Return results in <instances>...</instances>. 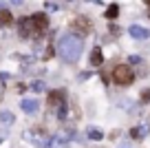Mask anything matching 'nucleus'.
Listing matches in <instances>:
<instances>
[{
	"label": "nucleus",
	"mask_w": 150,
	"mask_h": 148,
	"mask_svg": "<svg viewBox=\"0 0 150 148\" xmlns=\"http://www.w3.org/2000/svg\"><path fill=\"white\" fill-rule=\"evenodd\" d=\"M57 49H60V56L64 58L66 62H75L82 56V49H84V40L73 33H64L57 42Z\"/></svg>",
	"instance_id": "f257e3e1"
},
{
	"label": "nucleus",
	"mask_w": 150,
	"mask_h": 148,
	"mask_svg": "<svg viewBox=\"0 0 150 148\" xmlns=\"http://www.w3.org/2000/svg\"><path fill=\"white\" fill-rule=\"evenodd\" d=\"M112 80L117 84H122V86H128V84L135 80V73H132V69L128 64H117L112 69Z\"/></svg>",
	"instance_id": "f03ea898"
},
{
	"label": "nucleus",
	"mask_w": 150,
	"mask_h": 148,
	"mask_svg": "<svg viewBox=\"0 0 150 148\" xmlns=\"http://www.w3.org/2000/svg\"><path fill=\"white\" fill-rule=\"evenodd\" d=\"M47 102H49V106H53V108H64L66 93L62 91V88H57V91H51V93L47 95Z\"/></svg>",
	"instance_id": "7ed1b4c3"
},
{
	"label": "nucleus",
	"mask_w": 150,
	"mask_h": 148,
	"mask_svg": "<svg viewBox=\"0 0 150 148\" xmlns=\"http://www.w3.org/2000/svg\"><path fill=\"white\" fill-rule=\"evenodd\" d=\"M31 24H33V31H35V33L47 31V27H49L47 14H33V16H31Z\"/></svg>",
	"instance_id": "20e7f679"
},
{
	"label": "nucleus",
	"mask_w": 150,
	"mask_h": 148,
	"mask_svg": "<svg viewBox=\"0 0 150 148\" xmlns=\"http://www.w3.org/2000/svg\"><path fill=\"white\" fill-rule=\"evenodd\" d=\"M71 27H73V31L82 33V36L91 33V22H88V18H84V16H80V18H75L73 22H71Z\"/></svg>",
	"instance_id": "39448f33"
},
{
	"label": "nucleus",
	"mask_w": 150,
	"mask_h": 148,
	"mask_svg": "<svg viewBox=\"0 0 150 148\" xmlns=\"http://www.w3.org/2000/svg\"><path fill=\"white\" fill-rule=\"evenodd\" d=\"M24 137H27V139H31V142H33V146H38V148H53L51 144H49V139L44 137V135L35 133V130H31V133H24Z\"/></svg>",
	"instance_id": "423d86ee"
},
{
	"label": "nucleus",
	"mask_w": 150,
	"mask_h": 148,
	"mask_svg": "<svg viewBox=\"0 0 150 148\" xmlns=\"http://www.w3.org/2000/svg\"><path fill=\"white\" fill-rule=\"evenodd\" d=\"M128 31H130V36L137 38V40H148V38H150V31H148V29H144V27H139V24H132Z\"/></svg>",
	"instance_id": "0eeeda50"
},
{
	"label": "nucleus",
	"mask_w": 150,
	"mask_h": 148,
	"mask_svg": "<svg viewBox=\"0 0 150 148\" xmlns=\"http://www.w3.org/2000/svg\"><path fill=\"white\" fill-rule=\"evenodd\" d=\"M33 24H31V18H22L20 20V36L22 38H31L33 36Z\"/></svg>",
	"instance_id": "6e6552de"
},
{
	"label": "nucleus",
	"mask_w": 150,
	"mask_h": 148,
	"mask_svg": "<svg viewBox=\"0 0 150 148\" xmlns=\"http://www.w3.org/2000/svg\"><path fill=\"white\" fill-rule=\"evenodd\" d=\"M102 62H104V53H102V49H99V46H95L93 53H91V64H93V66H99Z\"/></svg>",
	"instance_id": "1a4fd4ad"
},
{
	"label": "nucleus",
	"mask_w": 150,
	"mask_h": 148,
	"mask_svg": "<svg viewBox=\"0 0 150 148\" xmlns=\"http://www.w3.org/2000/svg\"><path fill=\"white\" fill-rule=\"evenodd\" d=\"M20 106H22L24 113H35L40 104H38V100H22V104H20Z\"/></svg>",
	"instance_id": "9d476101"
},
{
	"label": "nucleus",
	"mask_w": 150,
	"mask_h": 148,
	"mask_svg": "<svg viewBox=\"0 0 150 148\" xmlns=\"http://www.w3.org/2000/svg\"><path fill=\"white\" fill-rule=\"evenodd\" d=\"M11 22H13V16H11V11L2 9V11H0V27H9Z\"/></svg>",
	"instance_id": "9b49d317"
},
{
	"label": "nucleus",
	"mask_w": 150,
	"mask_h": 148,
	"mask_svg": "<svg viewBox=\"0 0 150 148\" xmlns=\"http://www.w3.org/2000/svg\"><path fill=\"white\" fill-rule=\"evenodd\" d=\"M117 14H119V7H117V5H110V7L106 9V18H108V20H112Z\"/></svg>",
	"instance_id": "f8f14e48"
},
{
	"label": "nucleus",
	"mask_w": 150,
	"mask_h": 148,
	"mask_svg": "<svg viewBox=\"0 0 150 148\" xmlns=\"http://www.w3.org/2000/svg\"><path fill=\"white\" fill-rule=\"evenodd\" d=\"M0 120L9 124V122H13V115H11V113H0Z\"/></svg>",
	"instance_id": "ddd939ff"
},
{
	"label": "nucleus",
	"mask_w": 150,
	"mask_h": 148,
	"mask_svg": "<svg viewBox=\"0 0 150 148\" xmlns=\"http://www.w3.org/2000/svg\"><path fill=\"white\" fill-rule=\"evenodd\" d=\"M88 137H91V139H102V133H99V130H91Z\"/></svg>",
	"instance_id": "4468645a"
},
{
	"label": "nucleus",
	"mask_w": 150,
	"mask_h": 148,
	"mask_svg": "<svg viewBox=\"0 0 150 148\" xmlns=\"http://www.w3.org/2000/svg\"><path fill=\"white\" fill-rule=\"evenodd\" d=\"M33 91H44V82H33Z\"/></svg>",
	"instance_id": "2eb2a0df"
},
{
	"label": "nucleus",
	"mask_w": 150,
	"mask_h": 148,
	"mask_svg": "<svg viewBox=\"0 0 150 148\" xmlns=\"http://www.w3.org/2000/svg\"><path fill=\"white\" fill-rule=\"evenodd\" d=\"M144 133H146V128H137V130H132L130 135H132V137H141Z\"/></svg>",
	"instance_id": "dca6fc26"
},
{
	"label": "nucleus",
	"mask_w": 150,
	"mask_h": 148,
	"mask_svg": "<svg viewBox=\"0 0 150 148\" xmlns=\"http://www.w3.org/2000/svg\"><path fill=\"white\" fill-rule=\"evenodd\" d=\"M141 100H144V102H150V91H144V93H141Z\"/></svg>",
	"instance_id": "f3484780"
},
{
	"label": "nucleus",
	"mask_w": 150,
	"mask_h": 148,
	"mask_svg": "<svg viewBox=\"0 0 150 148\" xmlns=\"http://www.w3.org/2000/svg\"><path fill=\"white\" fill-rule=\"evenodd\" d=\"M13 5H22V0H13Z\"/></svg>",
	"instance_id": "a211bd4d"
},
{
	"label": "nucleus",
	"mask_w": 150,
	"mask_h": 148,
	"mask_svg": "<svg viewBox=\"0 0 150 148\" xmlns=\"http://www.w3.org/2000/svg\"><path fill=\"white\" fill-rule=\"evenodd\" d=\"M144 2H146V5H148V7H150V0H144Z\"/></svg>",
	"instance_id": "6ab92c4d"
}]
</instances>
